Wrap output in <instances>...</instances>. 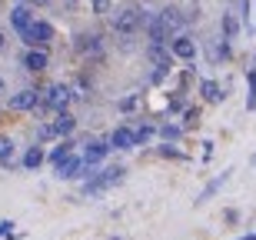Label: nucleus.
<instances>
[{
    "label": "nucleus",
    "instance_id": "f257e3e1",
    "mask_svg": "<svg viewBox=\"0 0 256 240\" xmlns=\"http://www.w3.org/2000/svg\"><path fill=\"white\" fill-rule=\"evenodd\" d=\"M120 180H124V167H106L100 173H90V180L84 183V193H104Z\"/></svg>",
    "mask_w": 256,
    "mask_h": 240
},
{
    "label": "nucleus",
    "instance_id": "f03ea898",
    "mask_svg": "<svg viewBox=\"0 0 256 240\" xmlns=\"http://www.w3.org/2000/svg\"><path fill=\"white\" fill-rule=\"evenodd\" d=\"M70 100H74V90H70L66 84H54V87H47V90L40 94V104H44V107H50L54 114L66 110V107H70Z\"/></svg>",
    "mask_w": 256,
    "mask_h": 240
},
{
    "label": "nucleus",
    "instance_id": "7ed1b4c3",
    "mask_svg": "<svg viewBox=\"0 0 256 240\" xmlns=\"http://www.w3.org/2000/svg\"><path fill=\"white\" fill-rule=\"evenodd\" d=\"M140 27H146V14L140 7H126L114 17V30L116 34H136Z\"/></svg>",
    "mask_w": 256,
    "mask_h": 240
},
{
    "label": "nucleus",
    "instance_id": "20e7f679",
    "mask_svg": "<svg viewBox=\"0 0 256 240\" xmlns=\"http://www.w3.org/2000/svg\"><path fill=\"white\" fill-rule=\"evenodd\" d=\"M20 40H24L27 47H47L50 40H54V27H50L47 20H34V24L20 34Z\"/></svg>",
    "mask_w": 256,
    "mask_h": 240
},
{
    "label": "nucleus",
    "instance_id": "39448f33",
    "mask_svg": "<svg viewBox=\"0 0 256 240\" xmlns=\"http://www.w3.org/2000/svg\"><path fill=\"white\" fill-rule=\"evenodd\" d=\"M37 104H40V94L37 90H17V94H10V100H7V107L14 110V114H27V110H37Z\"/></svg>",
    "mask_w": 256,
    "mask_h": 240
},
{
    "label": "nucleus",
    "instance_id": "423d86ee",
    "mask_svg": "<svg viewBox=\"0 0 256 240\" xmlns=\"http://www.w3.org/2000/svg\"><path fill=\"white\" fill-rule=\"evenodd\" d=\"M86 170H90V167H86L84 154H80V157L70 154V157H66V160L57 167V177H60V180H80V177H84Z\"/></svg>",
    "mask_w": 256,
    "mask_h": 240
},
{
    "label": "nucleus",
    "instance_id": "0eeeda50",
    "mask_svg": "<svg viewBox=\"0 0 256 240\" xmlns=\"http://www.w3.org/2000/svg\"><path fill=\"white\" fill-rule=\"evenodd\" d=\"M146 37H150V44H166V47H170L173 30L166 27V20L156 14V17H146Z\"/></svg>",
    "mask_w": 256,
    "mask_h": 240
},
{
    "label": "nucleus",
    "instance_id": "6e6552de",
    "mask_svg": "<svg viewBox=\"0 0 256 240\" xmlns=\"http://www.w3.org/2000/svg\"><path fill=\"white\" fill-rule=\"evenodd\" d=\"M47 64H50L47 47H27V54H24V67H27L30 74H40V70H47Z\"/></svg>",
    "mask_w": 256,
    "mask_h": 240
},
{
    "label": "nucleus",
    "instance_id": "1a4fd4ad",
    "mask_svg": "<svg viewBox=\"0 0 256 240\" xmlns=\"http://www.w3.org/2000/svg\"><path fill=\"white\" fill-rule=\"evenodd\" d=\"M170 54L180 60H193L196 57V44H193V37H186V34H176V37L170 40Z\"/></svg>",
    "mask_w": 256,
    "mask_h": 240
},
{
    "label": "nucleus",
    "instance_id": "9d476101",
    "mask_svg": "<svg viewBox=\"0 0 256 240\" xmlns=\"http://www.w3.org/2000/svg\"><path fill=\"white\" fill-rule=\"evenodd\" d=\"M110 144H114L116 150H133V147H140V140H136V130H130V127H116L114 134H110Z\"/></svg>",
    "mask_w": 256,
    "mask_h": 240
},
{
    "label": "nucleus",
    "instance_id": "9b49d317",
    "mask_svg": "<svg viewBox=\"0 0 256 240\" xmlns=\"http://www.w3.org/2000/svg\"><path fill=\"white\" fill-rule=\"evenodd\" d=\"M110 150H114V144H110V140H94V144H86V150H84L86 167H96V163L104 160Z\"/></svg>",
    "mask_w": 256,
    "mask_h": 240
},
{
    "label": "nucleus",
    "instance_id": "f8f14e48",
    "mask_svg": "<svg viewBox=\"0 0 256 240\" xmlns=\"http://www.w3.org/2000/svg\"><path fill=\"white\" fill-rule=\"evenodd\" d=\"M34 20H37V17L30 14V7H27V4H17V7L10 10V27L17 30V34H24V30H27L30 24H34Z\"/></svg>",
    "mask_w": 256,
    "mask_h": 240
},
{
    "label": "nucleus",
    "instance_id": "ddd939ff",
    "mask_svg": "<svg viewBox=\"0 0 256 240\" xmlns=\"http://www.w3.org/2000/svg\"><path fill=\"white\" fill-rule=\"evenodd\" d=\"M74 130H76L74 114H70V110H60V114L54 117V134H57V137H70Z\"/></svg>",
    "mask_w": 256,
    "mask_h": 240
},
{
    "label": "nucleus",
    "instance_id": "4468645a",
    "mask_svg": "<svg viewBox=\"0 0 256 240\" xmlns=\"http://www.w3.org/2000/svg\"><path fill=\"white\" fill-rule=\"evenodd\" d=\"M0 167H4V170L14 167V140H10L7 134H0Z\"/></svg>",
    "mask_w": 256,
    "mask_h": 240
},
{
    "label": "nucleus",
    "instance_id": "2eb2a0df",
    "mask_svg": "<svg viewBox=\"0 0 256 240\" xmlns=\"http://www.w3.org/2000/svg\"><path fill=\"white\" fill-rule=\"evenodd\" d=\"M200 90H203V100H206V104H220V100H223V87L216 84V80H203V87H200Z\"/></svg>",
    "mask_w": 256,
    "mask_h": 240
},
{
    "label": "nucleus",
    "instance_id": "dca6fc26",
    "mask_svg": "<svg viewBox=\"0 0 256 240\" xmlns=\"http://www.w3.org/2000/svg\"><path fill=\"white\" fill-rule=\"evenodd\" d=\"M44 147H27V154H24V170H37L40 163H44Z\"/></svg>",
    "mask_w": 256,
    "mask_h": 240
},
{
    "label": "nucleus",
    "instance_id": "f3484780",
    "mask_svg": "<svg viewBox=\"0 0 256 240\" xmlns=\"http://www.w3.org/2000/svg\"><path fill=\"white\" fill-rule=\"evenodd\" d=\"M70 154H74V140H70V137H64V144H60L57 150L50 154V163H54V170H57V167H60V163H64Z\"/></svg>",
    "mask_w": 256,
    "mask_h": 240
},
{
    "label": "nucleus",
    "instance_id": "a211bd4d",
    "mask_svg": "<svg viewBox=\"0 0 256 240\" xmlns=\"http://www.w3.org/2000/svg\"><path fill=\"white\" fill-rule=\"evenodd\" d=\"M160 137L166 140V144H176V140L183 137V127H176V124H163V127H160Z\"/></svg>",
    "mask_w": 256,
    "mask_h": 240
},
{
    "label": "nucleus",
    "instance_id": "6ab92c4d",
    "mask_svg": "<svg viewBox=\"0 0 256 240\" xmlns=\"http://www.w3.org/2000/svg\"><path fill=\"white\" fill-rule=\"evenodd\" d=\"M220 27H223L226 37H236V34H240V20L233 17V14H223V24H220Z\"/></svg>",
    "mask_w": 256,
    "mask_h": 240
},
{
    "label": "nucleus",
    "instance_id": "aec40b11",
    "mask_svg": "<svg viewBox=\"0 0 256 240\" xmlns=\"http://www.w3.org/2000/svg\"><path fill=\"white\" fill-rule=\"evenodd\" d=\"M226 177H230V170H226V173H223V177H216V180L210 183L206 190H203V193H200V197H196V203H203V200H210V197H213V193H216V190H220V187H223V180H226Z\"/></svg>",
    "mask_w": 256,
    "mask_h": 240
},
{
    "label": "nucleus",
    "instance_id": "412c9836",
    "mask_svg": "<svg viewBox=\"0 0 256 240\" xmlns=\"http://www.w3.org/2000/svg\"><path fill=\"white\" fill-rule=\"evenodd\" d=\"M160 17L166 20V27H170V30H176V27H180V24H183L180 10H173V7H166V10H163V14H160Z\"/></svg>",
    "mask_w": 256,
    "mask_h": 240
},
{
    "label": "nucleus",
    "instance_id": "4be33fe9",
    "mask_svg": "<svg viewBox=\"0 0 256 240\" xmlns=\"http://www.w3.org/2000/svg\"><path fill=\"white\" fill-rule=\"evenodd\" d=\"M80 50H90V54H96V50H100V37H96V34H90V37H80Z\"/></svg>",
    "mask_w": 256,
    "mask_h": 240
},
{
    "label": "nucleus",
    "instance_id": "5701e85b",
    "mask_svg": "<svg viewBox=\"0 0 256 240\" xmlns=\"http://www.w3.org/2000/svg\"><path fill=\"white\" fill-rule=\"evenodd\" d=\"M246 110H256V74H250V94H246Z\"/></svg>",
    "mask_w": 256,
    "mask_h": 240
},
{
    "label": "nucleus",
    "instance_id": "b1692460",
    "mask_svg": "<svg viewBox=\"0 0 256 240\" xmlns=\"http://www.w3.org/2000/svg\"><path fill=\"white\" fill-rule=\"evenodd\" d=\"M153 134H156V130H153V124H140V127H136V140H140V144H146Z\"/></svg>",
    "mask_w": 256,
    "mask_h": 240
},
{
    "label": "nucleus",
    "instance_id": "393cba45",
    "mask_svg": "<svg viewBox=\"0 0 256 240\" xmlns=\"http://www.w3.org/2000/svg\"><path fill=\"white\" fill-rule=\"evenodd\" d=\"M37 134H40V140H50V137H57V134H54V124H44Z\"/></svg>",
    "mask_w": 256,
    "mask_h": 240
},
{
    "label": "nucleus",
    "instance_id": "a878e982",
    "mask_svg": "<svg viewBox=\"0 0 256 240\" xmlns=\"http://www.w3.org/2000/svg\"><path fill=\"white\" fill-rule=\"evenodd\" d=\"M94 10L96 14H110V0H94Z\"/></svg>",
    "mask_w": 256,
    "mask_h": 240
},
{
    "label": "nucleus",
    "instance_id": "bb28decb",
    "mask_svg": "<svg viewBox=\"0 0 256 240\" xmlns=\"http://www.w3.org/2000/svg\"><path fill=\"white\" fill-rule=\"evenodd\" d=\"M133 107H136V97H124V100H120V110H133Z\"/></svg>",
    "mask_w": 256,
    "mask_h": 240
},
{
    "label": "nucleus",
    "instance_id": "cd10ccee",
    "mask_svg": "<svg viewBox=\"0 0 256 240\" xmlns=\"http://www.w3.org/2000/svg\"><path fill=\"white\" fill-rule=\"evenodd\" d=\"M10 230H14V220H0V237H7Z\"/></svg>",
    "mask_w": 256,
    "mask_h": 240
},
{
    "label": "nucleus",
    "instance_id": "c85d7f7f",
    "mask_svg": "<svg viewBox=\"0 0 256 240\" xmlns=\"http://www.w3.org/2000/svg\"><path fill=\"white\" fill-rule=\"evenodd\" d=\"M200 120V110H186V127H193Z\"/></svg>",
    "mask_w": 256,
    "mask_h": 240
},
{
    "label": "nucleus",
    "instance_id": "c756f323",
    "mask_svg": "<svg viewBox=\"0 0 256 240\" xmlns=\"http://www.w3.org/2000/svg\"><path fill=\"white\" fill-rule=\"evenodd\" d=\"M240 240H256V233H250V237H240Z\"/></svg>",
    "mask_w": 256,
    "mask_h": 240
},
{
    "label": "nucleus",
    "instance_id": "7c9ffc66",
    "mask_svg": "<svg viewBox=\"0 0 256 240\" xmlns=\"http://www.w3.org/2000/svg\"><path fill=\"white\" fill-rule=\"evenodd\" d=\"M4 44H7V40H4V34H0V50H4Z\"/></svg>",
    "mask_w": 256,
    "mask_h": 240
},
{
    "label": "nucleus",
    "instance_id": "2f4dec72",
    "mask_svg": "<svg viewBox=\"0 0 256 240\" xmlns=\"http://www.w3.org/2000/svg\"><path fill=\"white\" fill-rule=\"evenodd\" d=\"M4 90H7V87H4V77H0V94H4Z\"/></svg>",
    "mask_w": 256,
    "mask_h": 240
},
{
    "label": "nucleus",
    "instance_id": "473e14b6",
    "mask_svg": "<svg viewBox=\"0 0 256 240\" xmlns=\"http://www.w3.org/2000/svg\"><path fill=\"white\" fill-rule=\"evenodd\" d=\"M250 163H253V167H256V154H253V157H250Z\"/></svg>",
    "mask_w": 256,
    "mask_h": 240
},
{
    "label": "nucleus",
    "instance_id": "72a5a7b5",
    "mask_svg": "<svg viewBox=\"0 0 256 240\" xmlns=\"http://www.w3.org/2000/svg\"><path fill=\"white\" fill-rule=\"evenodd\" d=\"M30 4H47V0H30Z\"/></svg>",
    "mask_w": 256,
    "mask_h": 240
}]
</instances>
